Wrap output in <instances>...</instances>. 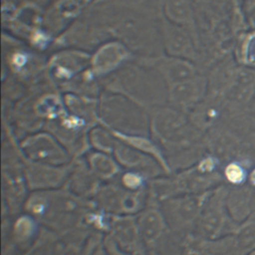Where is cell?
<instances>
[{"label": "cell", "instance_id": "10", "mask_svg": "<svg viewBox=\"0 0 255 255\" xmlns=\"http://www.w3.org/2000/svg\"><path fill=\"white\" fill-rule=\"evenodd\" d=\"M247 255H255V249H254V250H252L251 252H249Z\"/></svg>", "mask_w": 255, "mask_h": 255}, {"label": "cell", "instance_id": "8", "mask_svg": "<svg viewBox=\"0 0 255 255\" xmlns=\"http://www.w3.org/2000/svg\"><path fill=\"white\" fill-rule=\"evenodd\" d=\"M251 220L255 221V188L253 187L252 190V197H251V214H250V218Z\"/></svg>", "mask_w": 255, "mask_h": 255}, {"label": "cell", "instance_id": "6", "mask_svg": "<svg viewBox=\"0 0 255 255\" xmlns=\"http://www.w3.org/2000/svg\"><path fill=\"white\" fill-rule=\"evenodd\" d=\"M115 231L118 239L121 240L122 243L130 245L131 243L136 242V239H134L136 235L130 224H127V222H119V224L116 225Z\"/></svg>", "mask_w": 255, "mask_h": 255}, {"label": "cell", "instance_id": "9", "mask_svg": "<svg viewBox=\"0 0 255 255\" xmlns=\"http://www.w3.org/2000/svg\"><path fill=\"white\" fill-rule=\"evenodd\" d=\"M248 182L249 184L255 188V167L250 171V173L248 174Z\"/></svg>", "mask_w": 255, "mask_h": 255}, {"label": "cell", "instance_id": "4", "mask_svg": "<svg viewBox=\"0 0 255 255\" xmlns=\"http://www.w3.org/2000/svg\"><path fill=\"white\" fill-rule=\"evenodd\" d=\"M237 252L239 255H247L255 249V221L247 220L240 224L234 235Z\"/></svg>", "mask_w": 255, "mask_h": 255}, {"label": "cell", "instance_id": "3", "mask_svg": "<svg viewBox=\"0 0 255 255\" xmlns=\"http://www.w3.org/2000/svg\"><path fill=\"white\" fill-rule=\"evenodd\" d=\"M138 225L142 236L146 240L151 241L159 236L163 227V222L160 214L156 210L149 209L140 215Z\"/></svg>", "mask_w": 255, "mask_h": 255}, {"label": "cell", "instance_id": "7", "mask_svg": "<svg viewBox=\"0 0 255 255\" xmlns=\"http://www.w3.org/2000/svg\"><path fill=\"white\" fill-rule=\"evenodd\" d=\"M123 180H124L125 184L130 188L137 187L140 182V179L135 174H126V176L124 177Z\"/></svg>", "mask_w": 255, "mask_h": 255}, {"label": "cell", "instance_id": "2", "mask_svg": "<svg viewBox=\"0 0 255 255\" xmlns=\"http://www.w3.org/2000/svg\"><path fill=\"white\" fill-rule=\"evenodd\" d=\"M253 187L249 183L235 185L228 190L225 205L230 218L238 225L249 220Z\"/></svg>", "mask_w": 255, "mask_h": 255}, {"label": "cell", "instance_id": "1", "mask_svg": "<svg viewBox=\"0 0 255 255\" xmlns=\"http://www.w3.org/2000/svg\"><path fill=\"white\" fill-rule=\"evenodd\" d=\"M228 190L224 187H220L213 192L211 196L206 200V204L200 214V229L201 232L209 238H215L219 236L226 227L239 225L236 224L229 216L225 205V198Z\"/></svg>", "mask_w": 255, "mask_h": 255}, {"label": "cell", "instance_id": "5", "mask_svg": "<svg viewBox=\"0 0 255 255\" xmlns=\"http://www.w3.org/2000/svg\"><path fill=\"white\" fill-rule=\"evenodd\" d=\"M224 176L226 180L233 185L244 184L245 180L248 179V173L245 167L236 162H231L226 165L224 168Z\"/></svg>", "mask_w": 255, "mask_h": 255}]
</instances>
